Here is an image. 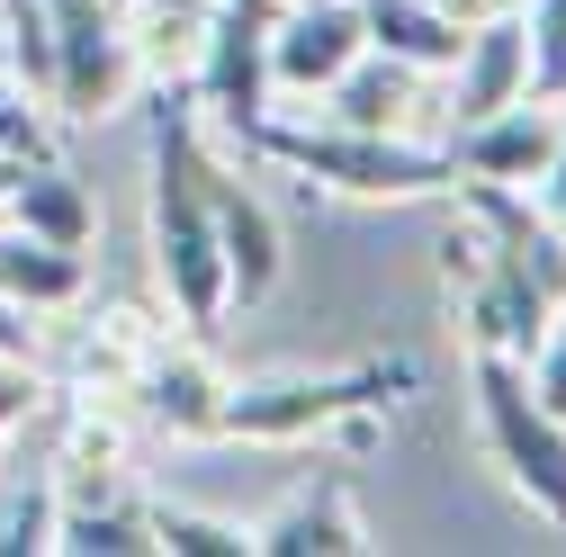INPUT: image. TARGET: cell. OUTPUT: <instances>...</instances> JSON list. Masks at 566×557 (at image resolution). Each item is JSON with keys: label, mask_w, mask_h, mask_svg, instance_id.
<instances>
[{"label": "cell", "mask_w": 566, "mask_h": 557, "mask_svg": "<svg viewBox=\"0 0 566 557\" xmlns=\"http://www.w3.org/2000/svg\"><path fill=\"white\" fill-rule=\"evenodd\" d=\"M28 404H36V378H28V360H0V432H10Z\"/></svg>", "instance_id": "obj_24"}, {"label": "cell", "mask_w": 566, "mask_h": 557, "mask_svg": "<svg viewBox=\"0 0 566 557\" xmlns=\"http://www.w3.org/2000/svg\"><path fill=\"white\" fill-rule=\"evenodd\" d=\"M0 360H36V324L19 297H0Z\"/></svg>", "instance_id": "obj_23"}, {"label": "cell", "mask_w": 566, "mask_h": 557, "mask_svg": "<svg viewBox=\"0 0 566 557\" xmlns=\"http://www.w3.org/2000/svg\"><path fill=\"white\" fill-rule=\"evenodd\" d=\"M413 82H422V73H413L405 54L360 45V54L342 63V82L324 91V99H333L324 117H333V126H378V135H396V126H405V108H413Z\"/></svg>", "instance_id": "obj_13"}, {"label": "cell", "mask_w": 566, "mask_h": 557, "mask_svg": "<svg viewBox=\"0 0 566 557\" xmlns=\"http://www.w3.org/2000/svg\"><path fill=\"white\" fill-rule=\"evenodd\" d=\"M531 189H539V207H548V217H566V135H557V154H548V171H539Z\"/></svg>", "instance_id": "obj_25"}, {"label": "cell", "mask_w": 566, "mask_h": 557, "mask_svg": "<svg viewBox=\"0 0 566 557\" xmlns=\"http://www.w3.org/2000/svg\"><path fill=\"white\" fill-rule=\"evenodd\" d=\"M154 548H171V557H243L252 530L243 522H217V513H189V504H163L154 513Z\"/></svg>", "instance_id": "obj_20"}, {"label": "cell", "mask_w": 566, "mask_h": 557, "mask_svg": "<svg viewBox=\"0 0 566 557\" xmlns=\"http://www.w3.org/2000/svg\"><path fill=\"white\" fill-rule=\"evenodd\" d=\"M252 548L261 557H350V548H369V522H360V504H350L342 476H315L252 530Z\"/></svg>", "instance_id": "obj_11"}, {"label": "cell", "mask_w": 566, "mask_h": 557, "mask_svg": "<svg viewBox=\"0 0 566 557\" xmlns=\"http://www.w3.org/2000/svg\"><path fill=\"white\" fill-rule=\"evenodd\" d=\"M522 369H531V387H539V404H548V413H566V306L548 315V333H539V351H531Z\"/></svg>", "instance_id": "obj_21"}, {"label": "cell", "mask_w": 566, "mask_h": 557, "mask_svg": "<svg viewBox=\"0 0 566 557\" xmlns=\"http://www.w3.org/2000/svg\"><path fill=\"white\" fill-rule=\"evenodd\" d=\"M476 423H485V450L504 467V485L531 513H548L566 539V413L539 404V387L513 351H476Z\"/></svg>", "instance_id": "obj_3"}, {"label": "cell", "mask_w": 566, "mask_h": 557, "mask_svg": "<svg viewBox=\"0 0 566 557\" xmlns=\"http://www.w3.org/2000/svg\"><path fill=\"white\" fill-rule=\"evenodd\" d=\"M135 387H145L154 423H171V432H217V413H226V387H217V369H207V360L154 351L145 369H135Z\"/></svg>", "instance_id": "obj_17"}, {"label": "cell", "mask_w": 566, "mask_h": 557, "mask_svg": "<svg viewBox=\"0 0 566 557\" xmlns=\"http://www.w3.org/2000/svg\"><path fill=\"white\" fill-rule=\"evenodd\" d=\"M82 288H91V261L82 252L36 243L28 225H0V297H19L36 315V306H73Z\"/></svg>", "instance_id": "obj_15"}, {"label": "cell", "mask_w": 566, "mask_h": 557, "mask_svg": "<svg viewBox=\"0 0 566 557\" xmlns=\"http://www.w3.org/2000/svg\"><path fill=\"white\" fill-rule=\"evenodd\" d=\"M522 36H531V82L548 63H566V0H522Z\"/></svg>", "instance_id": "obj_22"}, {"label": "cell", "mask_w": 566, "mask_h": 557, "mask_svg": "<svg viewBox=\"0 0 566 557\" xmlns=\"http://www.w3.org/2000/svg\"><path fill=\"white\" fill-rule=\"evenodd\" d=\"M0 73H19L36 108H54V19L45 0H0Z\"/></svg>", "instance_id": "obj_18"}, {"label": "cell", "mask_w": 566, "mask_h": 557, "mask_svg": "<svg viewBox=\"0 0 566 557\" xmlns=\"http://www.w3.org/2000/svg\"><path fill=\"white\" fill-rule=\"evenodd\" d=\"M369 45L360 28V0H279L270 10V82L279 91H333L342 63Z\"/></svg>", "instance_id": "obj_7"}, {"label": "cell", "mask_w": 566, "mask_h": 557, "mask_svg": "<svg viewBox=\"0 0 566 557\" xmlns=\"http://www.w3.org/2000/svg\"><path fill=\"white\" fill-rule=\"evenodd\" d=\"M36 548H54V476L0 485V557H36Z\"/></svg>", "instance_id": "obj_19"}, {"label": "cell", "mask_w": 566, "mask_h": 557, "mask_svg": "<svg viewBox=\"0 0 566 557\" xmlns=\"http://www.w3.org/2000/svg\"><path fill=\"white\" fill-rule=\"evenodd\" d=\"M207 198H217V243H226V288L234 306H261L279 288V261H289V234H279V217L226 171H207Z\"/></svg>", "instance_id": "obj_10"}, {"label": "cell", "mask_w": 566, "mask_h": 557, "mask_svg": "<svg viewBox=\"0 0 566 557\" xmlns=\"http://www.w3.org/2000/svg\"><path fill=\"white\" fill-rule=\"evenodd\" d=\"M243 145L279 154L289 171L324 180V189H350V198H432V189H459V162L432 154V145H405V135H378V126H252Z\"/></svg>", "instance_id": "obj_2"}, {"label": "cell", "mask_w": 566, "mask_h": 557, "mask_svg": "<svg viewBox=\"0 0 566 557\" xmlns=\"http://www.w3.org/2000/svg\"><path fill=\"white\" fill-rule=\"evenodd\" d=\"M405 387H413L405 360L333 369V378H261V387H226L217 432H234V441H306V432H333V423H350V413H369V404H387Z\"/></svg>", "instance_id": "obj_4"}, {"label": "cell", "mask_w": 566, "mask_h": 557, "mask_svg": "<svg viewBox=\"0 0 566 557\" xmlns=\"http://www.w3.org/2000/svg\"><path fill=\"white\" fill-rule=\"evenodd\" d=\"M450 73H459V99H450L459 126H476V117H494V108H513V99L531 91V36H522V10L476 19Z\"/></svg>", "instance_id": "obj_9"}, {"label": "cell", "mask_w": 566, "mask_h": 557, "mask_svg": "<svg viewBox=\"0 0 566 557\" xmlns=\"http://www.w3.org/2000/svg\"><path fill=\"white\" fill-rule=\"evenodd\" d=\"M54 548L73 557H145L154 548V513L126 495H54Z\"/></svg>", "instance_id": "obj_16"}, {"label": "cell", "mask_w": 566, "mask_h": 557, "mask_svg": "<svg viewBox=\"0 0 566 557\" xmlns=\"http://www.w3.org/2000/svg\"><path fill=\"white\" fill-rule=\"evenodd\" d=\"M557 135H566V99H513V108H494V117H476V126H459V145H450V162H459V180H504V189H531L539 171H548V154H557Z\"/></svg>", "instance_id": "obj_8"}, {"label": "cell", "mask_w": 566, "mask_h": 557, "mask_svg": "<svg viewBox=\"0 0 566 557\" xmlns=\"http://www.w3.org/2000/svg\"><path fill=\"white\" fill-rule=\"evenodd\" d=\"M28 162H36V154H10V145H0V198H10V180H19Z\"/></svg>", "instance_id": "obj_26"}, {"label": "cell", "mask_w": 566, "mask_h": 557, "mask_svg": "<svg viewBox=\"0 0 566 557\" xmlns=\"http://www.w3.org/2000/svg\"><path fill=\"white\" fill-rule=\"evenodd\" d=\"M207 145L189 108L163 99V126H154V270H163V297L189 333H217L234 288H226V243H217V198H207Z\"/></svg>", "instance_id": "obj_1"}, {"label": "cell", "mask_w": 566, "mask_h": 557, "mask_svg": "<svg viewBox=\"0 0 566 557\" xmlns=\"http://www.w3.org/2000/svg\"><path fill=\"white\" fill-rule=\"evenodd\" d=\"M0 207H10V225H28L36 243H63V252H82L91 234H99V207H91V189L73 180V171H54L45 154L10 180V198H0Z\"/></svg>", "instance_id": "obj_12"}, {"label": "cell", "mask_w": 566, "mask_h": 557, "mask_svg": "<svg viewBox=\"0 0 566 557\" xmlns=\"http://www.w3.org/2000/svg\"><path fill=\"white\" fill-rule=\"evenodd\" d=\"M360 28H369V45L405 54L413 73H450L459 45H468V28L441 10V0H360Z\"/></svg>", "instance_id": "obj_14"}, {"label": "cell", "mask_w": 566, "mask_h": 557, "mask_svg": "<svg viewBox=\"0 0 566 557\" xmlns=\"http://www.w3.org/2000/svg\"><path fill=\"white\" fill-rule=\"evenodd\" d=\"M45 19H54V117H117L126 91L145 82L126 19L108 0H45Z\"/></svg>", "instance_id": "obj_5"}, {"label": "cell", "mask_w": 566, "mask_h": 557, "mask_svg": "<svg viewBox=\"0 0 566 557\" xmlns=\"http://www.w3.org/2000/svg\"><path fill=\"white\" fill-rule=\"evenodd\" d=\"M270 10L279 0H217L198 36V108L226 117L234 135H252L270 117Z\"/></svg>", "instance_id": "obj_6"}]
</instances>
